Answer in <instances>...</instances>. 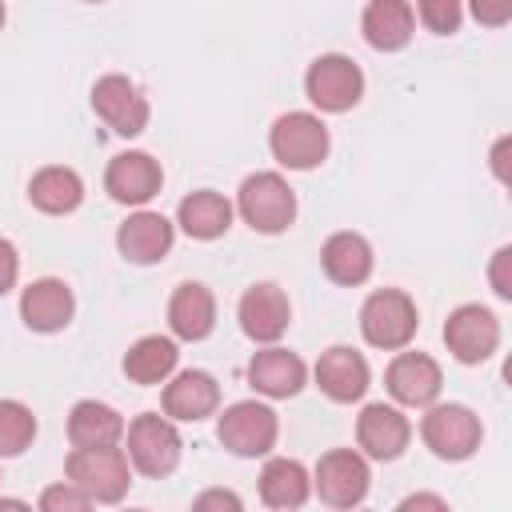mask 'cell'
Returning <instances> with one entry per match:
<instances>
[{
  "mask_svg": "<svg viewBox=\"0 0 512 512\" xmlns=\"http://www.w3.org/2000/svg\"><path fill=\"white\" fill-rule=\"evenodd\" d=\"M64 476L92 500V504H120L132 484L128 452L116 444L104 448H72L64 460Z\"/></svg>",
  "mask_w": 512,
  "mask_h": 512,
  "instance_id": "cell-1",
  "label": "cell"
},
{
  "mask_svg": "<svg viewBox=\"0 0 512 512\" xmlns=\"http://www.w3.org/2000/svg\"><path fill=\"white\" fill-rule=\"evenodd\" d=\"M236 212L252 232L280 236L296 220V192L280 172H252L236 192Z\"/></svg>",
  "mask_w": 512,
  "mask_h": 512,
  "instance_id": "cell-2",
  "label": "cell"
},
{
  "mask_svg": "<svg viewBox=\"0 0 512 512\" xmlns=\"http://www.w3.org/2000/svg\"><path fill=\"white\" fill-rule=\"evenodd\" d=\"M124 452H128V464L140 472V476H168L176 472L180 464V432H176V420L160 416V412H144L136 416L132 424H124Z\"/></svg>",
  "mask_w": 512,
  "mask_h": 512,
  "instance_id": "cell-3",
  "label": "cell"
},
{
  "mask_svg": "<svg viewBox=\"0 0 512 512\" xmlns=\"http://www.w3.org/2000/svg\"><path fill=\"white\" fill-rule=\"evenodd\" d=\"M420 328V316H416V304L408 292L400 288H376L364 308H360V332L372 348H384V352H400L412 344Z\"/></svg>",
  "mask_w": 512,
  "mask_h": 512,
  "instance_id": "cell-4",
  "label": "cell"
},
{
  "mask_svg": "<svg viewBox=\"0 0 512 512\" xmlns=\"http://www.w3.org/2000/svg\"><path fill=\"white\" fill-rule=\"evenodd\" d=\"M280 436V416L264 400H236L216 420V440L232 456H268Z\"/></svg>",
  "mask_w": 512,
  "mask_h": 512,
  "instance_id": "cell-5",
  "label": "cell"
},
{
  "mask_svg": "<svg viewBox=\"0 0 512 512\" xmlns=\"http://www.w3.org/2000/svg\"><path fill=\"white\" fill-rule=\"evenodd\" d=\"M304 96L320 112H348L364 96V72L352 56L344 52H324L308 64L304 72Z\"/></svg>",
  "mask_w": 512,
  "mask_h": 512,
  "instance_id": "cell-6",
  "label": "cell"
},
{
  "mask_svg": "<svg viewBox=\"0 0 512 512\" xmlns=\"http://www.w3.org/2000/svg\"><path fill=\"white\" fill-rule=\"evenodd\" d=\"M268 148H272L276 164L308 172V168L324 164L332 140L316 112H284V116H276V124L268 132Z\"/></svg>",
  "mask_w": 512,
  "mask_h": 512,
  "instance_id": "cell-7",
  "label": "cell"
},
{
  "mask_svg": "<svg viewBox=\"0 0 512 512\" xmlns=\"http://www.w3.org/2000/svg\"><path fill=\"white\" fill-rule=\"evenodd\" d=\"M368 484H372L368 456L356 452V448H332V452H324V456L316 460L312 492H316L328 508H356V504H364Z\"/></svg>",
  "mask_w": 512,
  "mask_h": 512,
  "instance_id": "cell-8",
  "label": "cell"
},
{
  "mask_svg": "<svg viewBox=\"0 0 512 512\" xmlns=\"http://www.w3.org/2000/svg\"><path fill=\"white\" fill-rule=\"evenodd\" d=\"M420 436L440 460H468L480 448V416L468 404H428L420 416Z\"/></svg>",
  "mask_w": 512,
  "mask_h": 512,
  "instance_id": "cell-9",
  "label": "cell"
},
{
  "mask_svg": "<svg viewBox=\"0 0 512 512\" xmlns=\"http://www.w3.org/2000/svg\"><path fill=\"white\" fill-rule=\"evenodd\" d=\"M92 112H96L116 136H124V140L140 136V132L148 128V116H152L144 92H140L128 76H120V72H108V76H100V80L92 84Z\"/></svg>",
  "mask_w": 512,
  "mask_h": 512,
  "instance_id": "cell-10",
  "label": "cell"
},
{
  "mask_svg": "<svg viewBox=\"0 0 512 512\" xmlns=\"http://www.w3.org/2000/svg\"><path fill=\"white\" fill-rule=\"evenodd\" d=\"M444 344L460 364H484L500 348V320L484 304H460L444 320Z\"/></svg>",
  "mask_w": 512,
  "mask_h": 512,
  "instance_id": "cell-11",
  "label": "cell"
},
{
  "mask_svg": "<svg viewBox=\"0 0 512 512\" xmlns=\"http://www.w3.org/2000/svg\"><path fill=\"white\" fill-rule=\"evenodd\" d=\"M164 184V168L156 156L148 152H120L108 160L104 168V192L116 200V204H132V208H144Z\"/></svg>",
  "mask_w": 512,
  "mask_h": 512,
  "instance_id": "cell-12",
  "label": "cell"
},
{
  "mask_svg": "<svg viewBox=\"0 0 512 512\" xmlns=\"http://www.w3.org/2000/svg\"><path fill=\"white\" fill-rule=\"evenodd\" d=\"M384 388L404 408H428L444 388V372L428 352H400L384 372Z\"/></svg>",
  "mask_w": 512,
  "mask_h": 512,
  "instance_id": "cell-13",
  "label": "cell"
},
{
  "mask_svg": "<svg viewBox=\"0 0 512 512\" xmlns=\"http://www.w3.org/2000/svg\"><path fill=\"white\" fill-rule=\"evenodd\" d=\"M160 408L168 420H184V424H196L204 416H212L220 408V384L212 372L204 368H184V372H172L164 380V392H160Z\"/></svg>",
  "mask_w": 512,
  "mask_h": 512,
  "instance_id": "cell-14",
  "label": "cell"
},
{
  "mask_svg": "<svg viewBox=\"0 0 512 512\" xmlns=\"http://www.w3.org/2000/svg\"><path fill=\"white\" fill-rule=\"evenodd\" d=\"M236 316H240V328H244L248 340H256V344H276V340L288 332V324H292V304H288V296H284L280 284H268V280H264V284H252V288L240 296Z\"/></svg>",
  "mask_w": 512,
  "mask_h": 512,
  "instance_id": "cell-15",
  "label": "cell"
},
{
  "mask_svg": "<svg viewBox=\"0 0 512 512\" xmlns=\"http://www.w3.org/2000/svg\"><path fill=\"white\" fill-rule=\"evenodd\" d=\"M412 440V424L396 404H364V412L356 416V444L368 460H396Z\"/></svg>",
  "mask_w": 512,
  "mask_h": 512,
  "instance_id": "cell-16",
  "label": "cell"
},
{
  "mask_svg": "<svg viewBox=\"0 0 512 512\" xmlns=\"http://www.w3.org/2000/svg\"><path fill=\"white\" fill-rule=\"evenodd\" d=\"M312 376H316L320 392H324L328 400H336V404L360 400V396L368 392V384H372L368 360H364L356 348H348V344H332L328 352H320Z\"/></svg>",
  "mask_w": 512,
  "mask_h": 512,
  "instance_id": "cell-17",
  "label": "cell"
},
{
  "mask_svg": "<svg viewBox=\"0 0 512 512\" xmlns=\"http://www.w3.org/2000/svg\"><path fill=\"white\" fill-rule=\"evenodd\" d=\"M76 316V296L64 280L56 276H40L32 280L24 292H20V320L32 328V332H60L68 328Z\"/></svg>",
  "mask_w": 512,
  "mask_h": 512,
  "instance_id": "cell-18",
  "label": "cell"
},
{
  "mask_svg": "<svg viewBox=\"0 0 512 512\" xmlns=\"http://www.w3.org/2000/svg\"><path fill=\"white\" fill-rule=\"evenodd\" d=\"M172 240H176V224L168 216H160V212H148V208L132 212L116 228V248L132 264H156V260H164L172 252Z\"/></svg>",
  "mask_w": 512,
  "mask_h": 512,
  "instance_id": "cell-19",
  "label": "cell"
},
{
  "mask_svg": "<svg viewBox=\"0 0 512 512\" xmlns=\"http://www.w3.org/2000/svg\"><path fill=\"white\" fill-rule=\"evenodd\" d=\"M304 380H308V368H304V360H300L296 352H288V348L268 344V348H260V352L248 360V384H252L260 396H268V400H288V396H296V392L304 388Z\"/></svg>",
  "mask_w": 512,
  "mask_h": 512,
  "instance_id": "cell-20",
  "label": "cell"
},
{
  "mask_svg": "<svg viewBox=\"0 0 512 512\" xmlns=\"http://www.w3.org/2000/svg\"><path fill=\"white\" fill-rule=\"evenodd\" d=\"M360 32L376 52H400L416 32V12L408 0H368Z\"/></svg>",
  "mask_w": 512,
  "mask_h": 512,
  "instance_id": "cell-21",
  "label": "cell"
},
{
  "mask_svg": "<svg viewBox=\"0 0 512 512\" xmlns=\"http://www.w3.org/2000/svg\"><path fill=\"white\" fill-rule=\"evenodd\" d=\"M372 264H376L372 244H368L360 232H332V236L324 240V248H320V268H324V276L336 280V284H344V288L364 284V280L372 276Z\"/></svg>",
  "mask_w": 512,
  "mask_h": 512,
  "instance_id": "cell-22",
  "label": "cell"
},
{
  "mask_svg": "<svg viewBox=\"0 0 512 512\" xmlns=\"http://www.w3.org/2000/svg\"><path fill=\"white\" fill-rule=\"evenodd\" d=\"M168 328L176 340H204L216 328V296L200 280L176 284L168 300Z\"/></svg>",
  "mask_w": 512,
  "mask_h": 512,
  "instance_id": "cell-23",
  "label": "cell"
},
{
  "mask_svg": "<svg viewBox=\"0 0 512 512\" xmlns=\"http://www.w3.org/2000/svg\"><path fill=\"white\" fill-rule=\"evenodd\" d=\"M72 448H104L124 440V416L104 400H76L68 412Z\"/></svg>",
  "mask_w": 512,
  "mask_h": 512,
  "instance_id": "cell-24",
  "label": "cell"
},
{
  "mask_svg": "<svg viewBox=\"0 0 512 512\" xmlns=\"http://www.w3.org/2000/svg\"><path fill=\"white\" fill-rule=\"evenodd\" d=\"M232 216H236L232 200L220 196V192H212V188H200V192L184 196L180 208H176V224L192 240H216V236H224L232 228Z\"/></svg>",
  "mask_w": 512,
  "mask_h": 512,
  "instance_id": "cell-25",
  "label": "cell"
},
{
  "mask_svg": "<svg viewBox=\"0 0 512 512\" xmlns=\"http://www.w3.org/2000/svg\"><path fill=\"white\" fill-rule=\"evenodd\" d=\"M28 200L48 216H68L84 200V180L64 164H48L28 180Z\"/></svg>",
  "mask_w": 512,
  "mask_h": 512,
  "instance_id": "cell-26",
  "label": "cell"
},
{
  "mask_svg": "<svg viewBox=\"0 0 512 512\" xmlns=\"http://www.w3.org/2000/svg\"><path fill=\"white\" fill-rule=\"evenodd\" d=\"M308 496H312V476L300 460L272 456L260 468V500L268 508H300Z\"/></svg>",
  "mask_w": 512,
  "mask_h": 512,
  "instance_id": "cell-27",
  "label": "cell"
},
{
  "mask_svg": "<svg viewBox=\"0 0 512 512\" xmlns=\"http://www.w3.org/2000/svg\"><path fill=\"white\" fill-rule=\"evenodd\" d=\"M180 348L172 336H140L128 352H124V376L132 384H164L176 372Z\"/></svg>",
  "mask_w": 512,
  "mask_h": 512,
  "instance_id": "cell-28",
  "label": "cell"
},
{
  "mask_svg": "<svg viewBox=\"0 0 512 512\" xmlns=\"http://www.w3.org/2000/svg\"><path fill=\"white\" fill-rule=\"evenodd\" d=\"M36 440V416L20 400H0V456H20Z\"/></svg>",
  "mask_w": 512,
  "mask_h": 512,
  "instance_id": "cell-29",
  "label": "cell"
},
{
  "mask_svg": "<svg viewBox=\"0 0 512 512\" xmlns=\"http://www.w3.org/2000/svg\"><path fill=\"white\" fill-rule=\"evenodd\" d=\"M416 16L428 32L436 36H452L464 20V0H416Z\"/></svg>",
  "mask_w": 512,
  "mask_h": 512,
  "instance_id": "cell-30",
  "label": "cell"
},
{
  "mask_svg": "<svg viewBox=\"0 0 512 512\" xmlns=\"http://www.w3.org/2000/svg\"><path fill=\"white\" fill-rule=\"evenodd\" d=\"M92 500L72 484V480H60V484H48L40 492V508L44 512H84Z\"/></svg>",
  "mask_w": 512,
  "mask_h": 512,
  "instance_id": "cell-31",
  "label": "cell"
},
{
  "mask_svg": "<svg viewBox=\"0 0 512 512\" xmlns=\"http://www.w3.org/2000/svg\"><path fill=\"white\" fill-rule=\"evenodd\" d=\"M468 8L484 28H504L512 20V0H468Z\"/></svg>",
  "mask_w": 512,
  "mask_h": 512,
  "instance_id": "cell-32",
  "label": "cell"
},
{
  "mask_svg": "<svg viewBox=\"0 0 512 512\" xmlns=\"http://www.w3.org/2000/svg\"><path fill=\"white\" fill-rule=\"evenodd\" d=\"M508 264H512V248L504 244V248H496L492 268H488V276H492V292H496L500 300H512V272H508Z\"/></svg>",
  "mask_w": 512,
  "mask_h": 512,
  "instance_id": "cell-33",
  "label": "cell"
},
{
  "mask_svg": "<svg viewBox=\"0 0 512 512\" xmlns=\"http://www.w3.org/2000/svg\"><path fill=\"white\" fill-rule=\"evenodd\" d=\"M16 276H20V256H16V244L0 236V296H8L16 288Z\"/></svg>",
  "mask_w": 512,
  "mask_h": 512,
  "instance_id": "cell-34",
  "label": "cell"
},
{
  "mask_svg": "<svg viewBox=\"0 0 512 512\" xmlns=\"http://www.w3.org/2000/svg\"><path fill=\"white\" fill-rule=\"evenodd\" d=\"M196 508H228V512H240L244 500L236 492H224V488H212V492H200L196 496Z\"/></svg>",
  "mask_w": 512,
  "mask_h": 512,
  "instance_id": "cell-35",
  "label": "cell"
},
{
  "mask_svg": "<svg viewBox=\"0 0 512 512\" xmlns=\"http://www.w3.org/2000/svg\"><path fill=\"white\" fill-rule=\"evenodd\" d=\"M400 508H404V512H408V508H436V512H444L448 500H440V496H404Z\"/></svg>",
  "mask_w": 512,
  "mask_h": 512,
  "instance_id": "cell-36",
  "label": "cell"
},
{
  "mask_svg": "<svg viewBox=\"0 0 512 512\" xmlns=\"http://www.w3.org/2000/svg\"><path fill=\"white\" fill-rule=\"evenodd\" d=\"M504 152H508V136H500L496 148H492V172H496L500 180H508V172H504Z\"/></svg>",
  "mask_w": 512,
  "mask_h": 512,
  "instance_id": "cell-37",
  "label": "cell"
},
{
  "mask_svg": "<svg viewBox=\"0 0 512 512\" xmlns=\"http://www.w3.org/2000/svg\"><path fill=\"white\" fill-rule=\"evenodd\" d=\"M4 16H8V12H4V0H0V28H4Z\"/></svg>",
  "mask_w": 512,
  "mask_h": 512,
  "instance_id": "cell-38",
  "label": "cell"
},
{
  "mask_svg": "<svg viewBox=\"0 0 512 512\" xmlns=\"http://www.w3.org/2000/svg\"><path fill=\"white\" fill-rule=\"evenodd\" d=\"M84 4H100V0H84Z\"/></svg>",
  "mask_w": 512,
  "mask_h": 512,
  "instance_id": "cell-39",
  "label": "cell"
}]
</instances>
